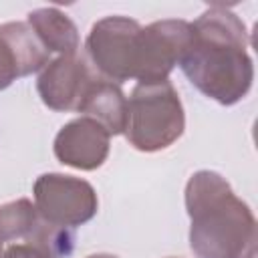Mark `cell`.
Returning <instances> with one entry per match:
<instances>
[{"instance_id": "1", "label": "cell", "mask_w": 258, "mask_h": 258, "mask_svg": "<svg viewBox=\"0 0 258 258\" xmlns=\"http://www.w3.org/2000/svg\"><path fill=\"white\" fill-rule=\"evenodd\" d=\"M248 46L242 18L228 6L212 4L191 22V40L179 67L200 93L230 107L252 89L254 62Z\"/></svg>"}, {"instance_id": "2", "label": "cell", "mask_w": 258, "mask_h": 258, "mask_svg": "<svg viewBox=\"0 0 258 258\" xmlns=\"http://www.w3.org/2000/svg\"><path fill=\"white\" fill-rule=\"evenodd\" d=\"M189 248L198 258H256L258 226L250 206L218 171L200 169L185 183Z\"/></svg>"}, {"instance_id": "3", "label": "cell", "mask_w": 258, "mask_h": 258, "mask_svg": "<svg viewBox=\"0 0 258 258\" xmlns=\"http://www.w3.org/2000/svg\"><path fill=\"white\" fill-rule=\"evenodd\" d=\"M185 129V113L175 87L169 81L137 83L127 99L125 137L143 153L171 147Z\"/></svg>"}, {"instance_id": "4", "label": "cell", "mask_w": 258, "mask_h": 258, "mask_svg": "<svg viewBox=\"0 0 258 258\" xmlns=\"http://www.w3.org/2000/svg\"><path fill=\"white\" fill-rule=\"evenodd\" d=\"M141 24L129 16H105L97 20L85 40V52L91 67L111 83L135 79L137 38Z\"/></svg>"}, {"instance_id": "5", "label": "cell", "mask_w": 258, "mask_h": 258, "mask_svg": "<svg viewBox=\"0 0 258 258\" xmlns=\"http://www.w3.org/2000/svg\"><path fill=\"white\" fill-rule=\"evenodd\" d=\"M34 208L50 224L77 228L91 222L99 210L95 187L75 175L42 173L32 185Z\"/></svg>"}, {"instance_id": "6", "label": "cell", "mask_w": 258, "mask_h": 258, "mask_svg": "<svg viewBox=\"0 0 258 258\" xmlns=\"http://www.w3.org/2000/svg\"><path fill=\"white\" fill-rule=\"evenodd\" d=\"M191 40V22L181 18L155 20L141 26L137 38V69L139 83L167 81L169 73L179 64Z\"/></svg>"}, {"instance_id": "7", "label": "cell", "mask_w": 258, "mask_h": 258, "mask_svg": "<svg viewBox=\"0 0 258 258\" xmlns=\"http://www.w3.org/2000/svg\"><path fill=\"white\" fill-rule=\"evenodd\" d=\"M97 77L101 75H97L87 56H56L40 71L36 91L40 101L52 111H79L89 87Z\"/></svg>"}, {"instance_id": "8", "label": "cell", "mask_w": 258, "mask_h": 258, "mask_svg": "<svg viewBox=\"0 0 258 258\" xmlns=\"http://www.w3.org/2000/svg\"><path fill=\"white\" fill-rule=\"evenodd\" d=\"M111 135L91 117H77L62 125L54 137V157L73 169L93 171L107 161Z\"/></svg>"}, {"instance_id": "9", "label": "cell", "mask_w": 258, "mask_h": 258, "mask_svg": "<svg viewBox=\"0 0 258 258\" xmlns=\"http://www.w3.org/2000/svg\"><path fill=\"white\" fill-rule=\"evenodd\" d=\"M50 62V52L42 46L28 22L0 24V91L16 79L42 71Z\"/></svg>"}, {"instance_id": "10", "label": "cell", "mask_w": 258, "mask_h": 258, "mask_svg": "<svg viewBox=\"0 0 258 258\" xmlns=\"http://www.w3.org/2000/svg\"><path fill=\"white\" fill-rule=\"evenodd\" d=\"M77 113L101 123L109 135H121L127 125V97L117 83L97 77Z\"/></svg>"}, {"instance_id": "11", "label": "cell", "mask_w": 258, "mask_h": 258, "mask_svg": "<svg viewBox=\"0 0 258 258\" xmlns=\"http://www.w3.org/2000/svg\"><path fill=\"white\" fill-rule=\"evenodd\" d=\"M28 26L38 36L48 52H58V56L77 54L81 46L79 30L75 22L58 8H36L28 12Z\"/></svg>"}, {"instance_id": "12", "label": "cell", "mask_w": 258, "mask_h": 258, "mask_svg": "<svg viewBox=\"0 0 258 258\" xmlns=\"http://www.w3.org/2000/svg\"><path fill=\"white\" fill-rule=\"evenodd\" d=\"M38 212L28 198H18L14 202L0 206V252L8 244L22 242L32 230Z\"/></svg>"}, {"instance_id": "13", "label": "cell", "mask_w": 258, "mask_h": 258, "mask_svg": "<svg viewBox=\"0 0 258 258\" xmlns=\"http://www.w3.org/2000/svg\"><path fill=\"white\" fill-rule=\"evenodd\" d=\"M0 258H42V256L36 250H32L28 244L16 242V244H8L0 252Z\"/></svg>"}, {"instance_id": "14", "label": "cell", "mask_w": 258, "mask_h": 258, "mask_svg": "<svg viewBox=\"0 0 258 258\" xmlns=\"http://www.w3.org/2000/svg\"><path fill=\"white\" fill-rule=\"evenodd\" d=\"M87 258H119V256H115V254H107V252H101V254H91V256H87Z\"/></svg>"}]
</instances>
